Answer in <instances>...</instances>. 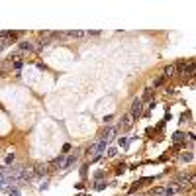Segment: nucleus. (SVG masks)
<instances>
[{"label": "nucleus", "mask_w": 196, "mask_h": 196, "mask_svg": "<svg viewBox=\"0 0 196 196\" xmlns=\"http://www.w3.org/2000/svg\"><path fill=\"white\" fill-rule=\"evenodd\" d=\"M104 149H106V143H104V141H98V143H94V145H90L88 153H90V155H94V159H98V157L104 153Z\"/></svg>", "instance_id": "1"}, {"label": "nucleus", "mask_w": 196, "mask_h": 196, "mask_svg": "<svg viewBox=\"0 0 196 196\" xmlns=\"http://www.w3.org/2000/svg\"><path fill=\"white\" fill-rule=\"evenodd\" d=\"M71 33V37H84L88 35V32H82V30H75V32H69Z\"/></svg>", "instance_id": "9"}, {"label": "nucleus", "mask_w": 196, "mask_h": 196, "mask_svg": "<svg viewBox=\"0 0 196 196\" xmlns=\"http://www.w3.org/2000/svg\"><path fill=\"white\" fill-rule=\"evenodd\" d=\"M182 161H192V153H182Z\"/></svg>", "instance_id": "15"}, {"label": "nucleus", "mask_w": 196, "mask_h": 196, "mask_svg": "<svg viewBox=\"0 0 196 196\" xmlns=\"http://www.w3.org/2000/svg\"><path fill=\"white\" fill-rule=\"evenodd\" d=\"M14 69H22V61H16L14 63Z\"/></svg>", "instance_id": "20"}, {"label": "nucleus", "mask_w": 196, "mask_h": 196, "mask_svg": "<svg viewBox=\"0 0 196 196\" xmlns=\"http://www.w3.org/2000/svg\"><path fill=\"white\" fill-rule=\"evenodd\" d=\"M151 90H153L151 87H145V90H143V98H149V96H151Z\"/></svg>", "instance_id": "14"}, {"label": "nucleus", "mask_w": 196, "mask_h": 196, "mask_svg": "<svg viewBox=\"0 0 196 196\" xmlns=\"http://www.w3.org/2000/svg\"><path fill=\"white\" fill-rule=\"evenodd\" d=\"M163 80H165V76H159V78H155V80H153V87H151V88L159 87V84H163Z\"/></svg>", "instance_id": "13"}, {"label": "nucleus", "mask_w": 196, "mask_h": 196, "mask_svg": "<svg viewBox=\"0 0 196 196\" xmlns=\"http://www.w3.org/2000/svg\"><path fill=\"white\" fill-rule=\"evenodd\" d=\"M8 194H10V196H22V194H20V190H10Z\"/></svg>", "instance_id": "19"}, {"label": "nucleus", "mask_w": 196, "mask_h": 196, "mask_svg": "<svg viewBox=\"0 0 196 196\" xmlns=\"http://www.w3.org/2000/svg\"><path fill=\"white\" fill-rule=\"evenodd\" d=\"M141 112H143V100H141V98H135L133 104H131V112H130V114L133 116V118H139Z\"/></svg>", "instance_id": "2"}, {"label": "nucleus", "mask_w": 196, "mask_h": 196, "mask_svg": "<svg viewBox=\"0 0 196 196\" xmlns=\"http://www.w3.org/2000/svg\"><path fill=\"white\" fill-rule=\"evenodd\" d=\"M161 194H165V188H163V186H159V188H153L151 192H149V196H161Z\"/></svg>", "instance_id": "11"}, {"label": "nucleus", "mask_w": 196, "mask_h": 196, "mask_svg": "<svg viewBox=\"0 0 196 196\" xmlns=\"http://www.w3.org/2000/svg\"><path fill=\"white\" fill-rule=\"evenodd\" d=\"M2 49H4V43H0V51H2Z\"/></svg>", "instance_id": "22"}, {"label": "nucleus", "mask_w": 196, "mask_h": 196, "mask_svg": "<svg viewBox=\"0 0 196 196\" xmlns=\"http://www.w3.org/2000/svg\"><path fill=\"white\" fill-rule=\"evenodd\" d=\"M20 49H28V51H32V43H30V41H20Z\"/></svg>", "instance_id": "12"}, {"label": "nucleus", "mask_w": 196, "mask_h": 196, "mask_svg": "<svg viewBox=\"0 0 196 196\" xmlns=\"http://www.w3.org/2000/svg\"><path fill=\"white\" fill-rule=\"evenodd\" d=\"M94 188H96V190H102V188H106V182H96Z\"/></svg>", "instance_id": "17"}, {"label": "nucleus", "mask_w": 196, "mask_h": 196, "mask_svg": "<svg viewBox=\"0 0 196 196\" xmlns=\"http://www.w3.org/2000/svg\"><path fill=\"white\" fill-rule=\"evenodd\" d=\"M0 186H2V174H0Z\"/></svg>", "instance_id": "23"}, {"label": "nucleus", "mask_w": 196, "mask_h": 196, "mask_svg": "<svg viewBox=\"0 0 196 196\" xmlns=\"http://www.w3.org/2000/svg\"><path fill=\"white\" fill-rule=\"evenodd\" d=\"M63 151H65V153L71 151V145H69V143H65V145H63Z\"/></svg>", "instance_id": "21"}, {"label": "nucleus", "mask_w": 196, "mask_h": 196, "mask_svg": "<svg viewBox=\"0 0 196 196\" xmlns=\"http://www.w3.org/2000/svg\"><path fill=\"white\" fill-rule=\"evenodd\" d=\"M133 122H135V118H133L131 114H126V116L122 118V128H131Z\"/></svg>", "instance_id": "5"}, {"label": "nucleus", "mask_w": 196, "mask_h": 196, "mask_svg": "<svg viewBox=\"0 0 196 196\" xmlns=\"http://www.w3.org/2000/svg\"><path fill=\"white\" fill-rule=\"evenodd\" d=\"M4 161H6V165L10 167V165L14 163V155H6V159H4Z\"/></svg>", "instance_id": "16"}, {"label": "nucleus", "mask_w": 196, "mask_h": 196, "mask_svg": "<svg viewBox=\"0 0 196 196\" xmlns=\"http://www.w3.org/2000/svg\"><path fill=\"white\" fill-rule=\"evenodd\" d=\"M33 173L37 174V176H43V174L47 173V165H45V163H39V165H35V169H33Z\"/></svg>", "instance_id": "6"}, {"label": "nucleus", "mask_w": 196, "mask_h": 196, "mask_svg": "<svg viewBox=\"0 0 196 196\" xmlns=\"http://www.w3.org/2000/svg\"><path fill=\"white\" fill-rule=\"evenodd\" d=\"M185 137H186V133H182V131H176V133L173 135V141L180 143V141H185Z\"/></svg>", "instance_id": "7"}, {"label": "nucleus", "mask_w": 196, "mask_h": 196, "mask_svg": "<svg viewBox=\"0 0 196 196\" xmlns=\"http://www.w3.org/2000/svg\"><path fill=\"white\" fill-rule=\"evenodd\" d=\"M108 155H110V157H116V155H118V149H110Z\"/></svg>", "instance_id": "18"}, {"label": "nucleus", "mask_w": 196, "mask_h": 196, "mask_svg": "<svg viewBox=\"0 0 196 196\" xmlns=\"http://www.w3.org/2000/svg\"><path fill=\"white\" fill-rule=\"evenodd\" d=\"M178 192H182V190H180V186L176 185V182H171V185H169V186H165V194H167V196L178 194Z\"/></svg>", "instance_id": "3"}, {"label": "nucleus", "mask_w": 196, "mask_h": 196, "mask_svg": "<svg viewBox=\"0 0 196 196\" xmlns=\"http://www.w3.org/2000/svg\"><path fill=\"white\" fill-rule=\"evenodd\" d=\"M75 161H76V155H69V157H67V161H63V167H71Z\"/></svg>", "instance_id": "10"}, {"label": "nucleus", "mask_w": 196, "mask_h": 196, "mask_svg": "<svg viewBox=\"0 0 196 196\" xmlns=\"http://www.w3.org/2000/svg\"><path fill=\"white\" fill-rule=\"evenodd\" d=\"M174 75V65H169L163 69V76H173Z\"/></svg>", "instance_id": "8"}, {"label": "nucleus", "mask_w": 196, "mask_h": 196, "mask_svg": "<svg viewBox=\"0 0 196 196\" xmlns=\"http://www.w3.org/2000/svg\"><path fill=\"white\" fill-rule=\"evenodd\" d=\"M114 137H116V128H108V130H106V133H104V137H102L100 141L108 143V141H112Z\"/></svg>", "instance_id": "4"}]
</instances>
